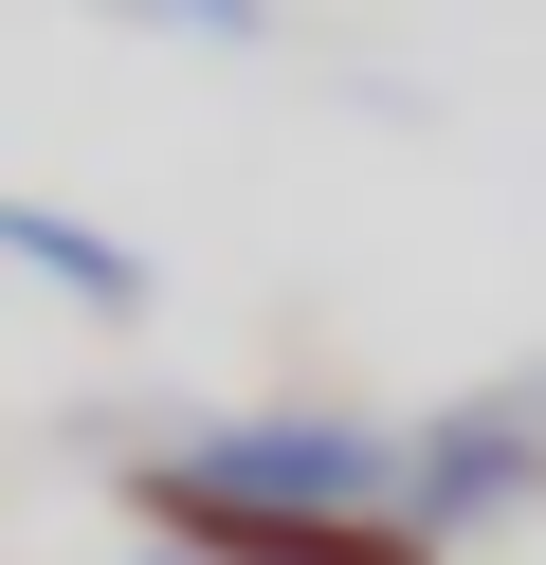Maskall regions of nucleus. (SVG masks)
<instances>
[{"label": "nucleus", "mask_w": 546, "mask_h": 565, "mask_svg": "<svg viewBox=\"0 0 546 565\" xmlns=\"http://www.w3.org/2000/svg\"><path fill=\"white\" fill-rule=\"evenodd\" d=\"M128 511H146V547H201V565H437L400 511H201L146 475H128Z\"/></svg>", "instance_id": "7ed1b4c3"}, {"label": "nucleus", "mask_w": 546, "mask_h": 565, "mask_svg": "<svg viewBox=\"0 0 546 565\" xmlns=\"http://www.w3.org/2000/svg\"><path fill=\"white\" fill-rule=\"evenodd\" d=\"M128 475L146 492H201V511H400V419L255 402V419H201V438H146Z\"/></svg>", "instance_id": "f257e3e1"}, {"label": "nucleus", "mask_w": 546, "mask_h": 565, "mask_svg": "<svg viewBox=\"0 0 546 565\" xmlns=\"http://www.w3.org/2000/svg\"><path fill=\"white\" fill-rule=\"evenodd\" d=\"M0 256L19 274H55L92 329H146L164 310V274H146V237H109V220H73V201H0Z\"/></svg>", "instance_id": "20e7f679"}, {"label": "nucleus", "mask_w": 546, "mask_h": 565, "mask_svg": "<svg viewBox=\"0 0 546 565\" xmlns=\"http://www.w3.org/2000/svg\"><path fill=\"white\" fill-rule=\"evenodd\" d=\"M109 19H164V38H218V55L274 38V0H109Z\"/></svg>", "instance_id": "39448f33"}, {"label": "nucleus", "mask_w": 546, "mask_h": 565, "mask_svg": "<svg viewBox=\"0 0 546 565\" xmlns=\"http://www.w3.org/2000/svg\"><path fill=\"white\" fill-rule=\"evenodd\" d=\"M510 511H546V365L456 383V402L400 419V529H419L437 565H456L473 529H510Z\"/></svg>", "instance_id": "f03ea898"}, {"label": "nucleus", "mask_w": 546, "mask_h": 565, "mask_svg": "<svg viewBox=\"0 0 546 565\" xmlns=\"http://www.w3.org/2000/svg\"><path fill=\"white\" fill-rule=\"evenodd\" d=\"M109 565H201V547H109Z\"/></svg>", "instance_id": "423d86ee"}]
</instances>
